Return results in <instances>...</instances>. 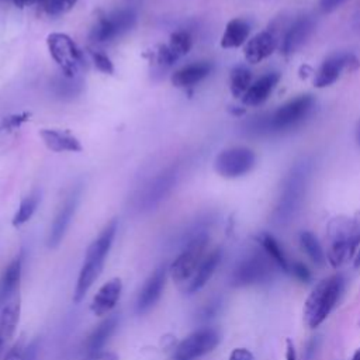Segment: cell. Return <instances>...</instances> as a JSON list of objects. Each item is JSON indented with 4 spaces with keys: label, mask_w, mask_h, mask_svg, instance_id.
<instances>
[{
    "label": "cell",
    "mask_w": 360,
    "mask_h": 360,
    "mask_svg": "<svg viewBox=\"0 0 360 360\" xmlns=\"http://www.w3.org/2000/svg\"><path fill=\"white\" fill-rule=\"evenodd\" d=\"M311 172L312 162L308 158L300 159L287 172L271 214V219L276 225L288 224L300 211L308 188Z\"/></svg>",
    "instance_id": "6da1fadb"
},
{
    "label": "cell",
    "mask_w": 360,
    "mask_h": 360,
    "mask_svg": "<svg viewBox=\"0 0 360 360\" xmlns=\"http://www.w3.org/2000/svg\"><path fill=\"white\" fill-rule=\"evenodd\" d=\"M315 105V98L311 94H300L269 115L256 117L249 121L248 131L256 135L280 134L298 127L305 118L309 117Z\"/></svg>",
    "instance_id": "7a4b0ae2"
},
{
    "label": "cell",
    "mask_w": 360,
    "mask_h": 360,
    "mask_svg": "<svg viewBox=\"0 0 360 360\" xmlns=\"http://www.w3.org/2000/svg\"><path fill=\"white\" fill-rule=\"evenodd\" d=\"M326 259L333 269H338L356 253L360 245V211L353 217L332 218L326 228Z\"/></svg>",
    "instance_id": "3957f363"
},
{
    "label": "cell",
    "mask_w": 360,
    "mask_h": 360,
    "mask_svg": "<svg viewBox=\"0 0 360 360\" xmlns=\"http://www.w3.org/2000/svg\"><path fill=\"white\" fill-rule=\"evenodd\" d=\"M343 276L333 274L321 280L304 304V319L309 328L319 326L338 304L343 290Z\"/></svg>",
    "instance_id": "277c9868"
},
{
    "label": "cell",
    "mask_w": 360,
    "mask_h": 360,
    "mask_svg": "<svg viewBox=\"0 0 360 360\" xmlns=\"http://www.w3.org/2000/svg\"><path fill=\"white\" fill-rule=\"evenodd\" d=\"M274 262L260 250H253L246 255L233 269L231 276V283L235 287H246L267 283L274 274Z\"/></svg>",
    "instance_id": "5b68a950"
},
{
    "label": "cell",
    "mask_w": 360,
    "mask_h": 360,
    "mask_svg": "<svg viewBox=\"0 0 360 360\" xmlns=\"http://www.w3.org/2000/svg\"><path fill=\"white\" fill-rule=\"evenodd\" d=\"M208 242H210V236L204 229L195 232L188 239L181 253L174 259V262L169 267L170 276L174 281L183 283V281L191 280L198 266L207 256L205 250H207Z\"/></svg>",
    "instance_id": "8992f818"
},
{
    "label": "cell",
    "mask_w": 360,
    "mask_h": 360,
    "mask_svg": "<svg viewBox=\"0 0 360 360\" xmlns=\"http://www.w3.org/2000/svg\"><path fill=\"white\" fill-rule=\"evenodd\" d=\"M46 45L62 75L66 77H76L83 65V56L75 41L68 34L52 32L46 38Z\"/></svg>",
    "instance_id": "52a82bcc"
},
{
    "label": "cell",
    "mask_w": 360,
    "mask_h": 360,
    "mask_svg": "<svg viewBox=\"0 0 360 360\" xmlns=\"http://www.w3.org/2000/svg\"><path fill=\"white\" fill-rule=\"evenodd\" d=\"M136 22V13L132 8H118L103 14L94 22L90 31V39L94 42H108L128 32Z\"/></svg>",
    "instance_id": "ba28073f"
},
{
    "label": "cell",
    "mask_w": 360,
    "mask_h": 360,
    "mask_svg": "<svg viewBox=\"0 0 360 360\" xmlns=\"http://www.w3.org/2000/svg\"><path fill=\"white\" fill-rule=\"evenodd\" d=\"M256 165V153L246 146H232L221 150L215 160V172L225 179H238L248 174Z\"/></svg>",
    "instance_id": "9c48e42d"
},
{
    "label": "cell",
    "mask_w": 360,
    "mask_h": 360,
    "mask_svg": "<svg viewBox=\"0 0 360 360\" xmlns=\"http://www.w3.org/2000/svg\"><path fill=\"white\" fill-rule=\"evenodd\" d=\"M221 340V335L214 328H201L183 339L173 354L174 360H195L212 352Z\"/></svg>",
    "instance_id": "30bf717a"
},
{
    "label": "cell",
    "mask_w": 360,
    "mask_h": 360,
    "mask_svg": "<svg viewBox=\"0 0 360 360\" xmlns=\"http://www.w3.org/2000/svg\"><path fill=\"white\" fill-rule=\"evenodd\" d=\"M359 65L360 62L353 53H349V52L333 53L328 56L319 66L314 79V84L319 89L328 87L333 84L345 70H349V72L356 70Z\"/></svg>",
    "instance_id": "8fae6325"
},
{
    "label": "cell",
    "mask_w": 360,
    "mask_h": 360,
    "mask_svg": "<svg viewBox=\"0 0 360 360\" xmlns=\"http://www.w3.org/2000/svg\"><path fill=\"white\" fill-rule=\"evenodd\" d=\"M80 195H82V187L77 186V187L72 188V191L63 200L62 205L59 207V210L52 221V225H51V229H49V233L46 238L48 248L55 249L62 242V239L72 222V218L76 212V208L79 205Z\"/></svg>",
    "instance_id": "7c38bea8"
},
{
    "label": "cell",
    "mask_w": 360,
    "mask_h": 360,
    "mask_svg": "<svg viewBox=\"0 0 360 360\" xmlns=\"http://www.w3.org/2000/svg\"><path fill=\"white\" fill-rule=\"evenodd\" d=\"M176 183V170L167 169L153 177L139 191L136 197V205L139 210H150L158 205L173 188Z\"/></svg>",
    "instance_id": "4fadbf2b"
},
{
    "label": "cell",
    "mask_w": 360,
    "mask_h": 360,
    "mask_svg": "<svg viewBox=\"0 0 360 360\" xmlns=\"http://www.w3.org/2000/svg\"><path fill=\"white\" fill-rule=\"evenodd\" d=\"M167 271H169L167 266L160 264L146 280V283L143 284V287L138 295V300H136V305H135L136 314L141 315V314L148 312L159 301V298L163 292L165 284H166Z\"/></svg>",
    "instance_id": "5bb4252c"
},
{
    "label": "cell",
    "mask_w": 360,
    "mask_h": 360,
    "mask_svg": "<svg viewBox=\"0 0 360 360\" xmlns=\"http://www.w3.org/2000/svg\"><path fill=\"white\" fill-rule=\"evenodd\" d=\"M315 30V20L311 15H300L285 31L281 41L284 55H291L300 49Z\"/></svg>",
    "instance_id": "9a60e30c"
},
{
    "label": "cell",
    "mask_w": 360,
    "mask_h": 360,
    "mask_svg": "<svg viewBox=\"0 0 360 360\" xmlns=\"http://www.w3.org/2000/svg\"><path fill=\"white\" fill-rule=\"evenodd\" d=\"M277 45H278V39L273 31L270 30L260 31L259 34L248 39V42L245 44V48H243L245 59L249 63H260L276 51Z\"/></svg>",
    "instance_id": "2e32d148"
},
{
    "label": "cell",
    "mask_w": 360,
    "mask_h": 360,
    "mask_svg": "<svg viewBox=\"0 0 360 360\" xmlns=\"http://www.w3.org/2000/svg\"><path fill=\"white\" fill-rule=\"evenodd\" d=\"M212 70V63L208 60H198V62H193L188 63L183 68H180L179 70H176L170 80L172 84L174 87L179 89H187V87H193L197 83H200L201 80H204Z\"/></svg>",
    "instance_id": "e0dca14e"
},
{
    "label": "cell",
    "mask_w": 360,
    "mask_h": 360,
    "mask_svg": "<svg viewBox=\"0 0 360 360\" xmlns=\"http://www.w3.org/2000/svg\"><path fill=\"white\" fill-rule=\"evenodd\" d=\"M278 80H280V73L277 72H269L260 76L257 80H255L250 84L248 91L243 94L242 103L250 107L263 104L270 97L276 86L278 84Z\"/></svg>",
    "instance_id": "ac0fdd59"
},
{
    "label": "cell",
    "mask_w": 360,
    "mask_h": 360,
    "mask_svg": "<svg viewBox=\"0 0 360 360\" xmlns=\"http://www.w3.org/2000/svg\"><path fill=\"white\" fill-rule=\"evenodd\" d=\"M121 291H122V283L118 277L107 281L104 285H101V288L94 295L90 305L91 312L97 316H103L108 314L118 302Z\"/></svg>",
    "instance_id": "d6986e66"
},
{
    "label": "cell",
    "mask_w": 360,
    "mask_h": 360,
    "mask_svg": "<svg viewBox=\"0 0 360 360\" xmlns=\"http://www.w3.org/2000/svg\"><path fill=\"white\" fill-rule=\"evenodd\" d=\"M39 136L45 146L52 152H80L82 143L80 141L66 131L59 129H42Z\"/></svg>",
    "instance_id": "ffe728a7"
},
{
    "label": "cell",
    "mask_w": 360,
    "mask_h": 360,
    "mask_svg": "<svg viewBox=\"0 0 360 360\" xmlns=\"http://www.w3.org/2000/svg\"><path fill=\"white\" fill-rule=\"evenodd\" d=\"M221 259H222V250L219 248H217L211 253H208L204 257V260L201 262V264L198 266V269L194 273V276L191 277V280L188 281L186 291L188 294H193V292H197L198 290H201L207 284V281L211 278L214 271L217 270Z\"/></svg>",
    "instance_id": "44dd1931"
},
{
    "label": "cell",
    "mask_w": 360,
    "mask_h": 360,
    "mask_svg": "<svg viewBox=\"0 0 360 360\" xmlns=\"http://www.w3.org/2000/svg\"><path fill=\"white\" fill-rule=\"evenodd\" d=\"M103 266H104L103 262H98L96 259L84 257V262H83V266L80 269L77 283H76V287H75V292H73V301L76 304L80 302L84 298L89 288L98 278V276L103 271Z\"/></svg>",
    "instance_id": "7402d4cb"
},
{
    "label": "cell",
    "mask_w": 360,
    "mask_h": 360,
    "mask_svg": "<svg viewBox=\"0 0 360 360\" xmlns=\"http://www.w3.org/2000/svg\"><path fill=\"white\" fill-rule=\"evenodd\" d=\"M20 311H21V298L20 292H15L3 307L0 314V336L4 340L13 338L18 321H20Z\"/></svg>",
    "instance_id": "603a6c76"
},
{
    "label": "cell",
    "mask_w": 360,
    "mask_h": 360,
    "mask_svg": "<svg viewBox=\"0 0 360 360\" xmlns=\"http://www.w3.org/2000/svg\"><path fill=\"white\" fill-rule=\"evenodd\" d=\"M21 256H17L3 271L0 277V307H3L20 288L21 278Z\"/></svg>",
    "instance_id": "cb8c5ba5"
},
{
    "label": "cell",
    "mask_w": 360,
    "mask_h": 360,
    "mask_svg": "<svg viewBox=\"0 0 360 360\" xmlns=\"http://www.w3.org/2000/svg\"><path fill=\"white\" fill-rule=\"evenodd\" d=\"M250 34V22L245 18H232L228 21L221 37V46L225 49L239 48L248 42Z\"/></svg>",
    "instance_id": "d4e9b609"
},
{
    "label": "cell",
    "mask_w": 360,
    "mask_h": 360,
    "mask_svg": "<svg viewBox=\"0 0 360 360\" xmlns=\"http://www.w3.org/2000/svg\"><path fill=\"white\" fill-rule=\"evenodd\" d=\"M118 326V315H110L108 318H105L101 323H98V326L89 335L84 347L86 352L89 354H96L100 352V349L105 345V342L108 340V338L115 332Z\"/></svg>",
    "instance_id": "484cf974"
},
{
    "label": "cell",
    "mask_w": 360,
    "mask_h": 360,
    "mask_svg": "<svg viewBox=\"0 0 360 360\" xmlns=\"http://www.w3.org/2000/svg\"><path fill=\"white\" fill-rule=\"evenodd\" d=\"M256 239H257L260 248L264 250V253L274 262L277 269H280L281 271L288 274L291 262L288 260V257H287L283 246L278 243V240L269 232L259 233Z\"/></svg>",
    "instance_id": "4316f807"
},
{
    "label": "cell",
    "mask_w": 360,
    "mask_h": 360,
    "mask_svg": "<svg viewBox=\"0 0 360 360\" xmlns=\"http://www.w3.org/2000/svg\"><path fill=\"white\" fill-rule=\"evenodd\" d=\"M252 72L243 66L238 65L231 70L229 75V89L233 97H243V94L248 91V89L252 84Z\"/></svg>",
    "instance_id": "83f0119b"
},
{
    "label": "cell",
    "mask_w": 360,
    "mask_h": 360,
    "mask_svg": "<svg viewBox=\"0 0 360 360\" xmlns=\"http://www.w3.org/2000/svg\"><path fill=\"white\" fill-rule=\"evenodd\" d=\"M300 245L302 250L307 253V256L311 259L312 263L316 266H323L326 262V255L316 239V236L309 231H302L300 233Z\"/></svg>",
    "instance_id": "f1b7e54d"
},
{
    "label": "cell",
    "mask_w": 360,
    "mask_h": 360,
    "mask_svg": "<svg viewBox=\"0 0 360 360\" xmlns=\"http://www.w3.org/2000/svg\"><path fill=\"white\" fill-rule=\"evenodd\" d=\"M39 200H41V194H39L38 190H34L27 197H24L20 202V207H18L17 212L13 217V225L14 226H21L22 224L30 221L31 217L34 215L38 204H39Z\"/></svg>",
    "instance_id": "f546056e"
},
{
    "label": "cell",
    "mask_w": 360,
    "mask_h": 360,
    "mask_svg": "<svg viewBox=\"0 0 360 360\" xmlns=\"http://www.w3.org/2000/svg\"><path fill=\"white\" fill-rule=\"evenodd\" d=\"M169 49L173 52V55L179 59L184 55H187L193 46V38L188 31L180 30L170 35V41L167 44Z\"/></svg>",
    "instance_id": "4dcf8cb0"
},
{
    "label": "cell",
    "mask_w": 360,
    "mask_h": 360,
    "mask_svg": "<svg viewBox=\"0 0 360 360\" xmlns=\"http://www.w3.org/2000/svg\"><path fill=\"white\" fill-rule=\"evenodd\" d=\"M53 93L59 97H75L82 90V82L76 77H56L52 83Z\"/></svg>",
    "instance_id": "1f68e13d"
},
{
    "label": "cell",
    "mask_w": 360,
    "mask_h": 360,
    "mask_svg": "<svg viewBox=\"0 0 360 360\" xmlns=\"http://www.w3.org/2000/svg\"><path fill=\"white\" fill-rule=\"evenodd\" d=\"M177 60V58L173 55V52L169 49L167 44H162L158 45L156 49L152 53V62L155 63L156 68H159L160 70H166L170 66L174 65V62Z\"/></svg>",
    "instance_id": "d6a6232c"
},
{
    "label": "cell",
    "mask_w": 360,
    "mask_h": 360,
    "mask_svg": "<svg viewBox=\"0 0 360 360\" xmlns=\"http://www.w3.org/2000/svg\"><path fill=\"white\" fill-rule=\"evenodd\" d=\"M76 3L77 0H44L41 6L49 15H60L68 13Z\"/></svg>",
    "instance_id": "836d02e7"
},
{
    "label": "cell",
    "mask_w": 360,
    "mask_h": 360,
    "mask_svg": "<svg viewBox=\"0 0 360 360\" xmlns=\"http://www.w3.org/2000/svg\"><path fill=\"white\" fill-rule=\"evenodd\" d=\"M90 55H91L93 63H94L97 70H100L101 73H105V75H112L114 73V65H112L111 59L107 55H104L101 52H94V51H91Z\"/></svg>",
    "instance_id": "e575fe53"
},
{
    "label": "cell",
    "mask_w": 360,
    "mask_h": 360,
    "mask_svg": "<svg viewBox=\"0 0 360 360\" xmlns=\"http://www.w3.org/2000/svg\"><path fill=\"white\" fill-rule=\"evenodd\" d=\"M288 274L294 276V277H295L297 280H300L301 283H309L311 278H312L311 270H309L302 262H298V260H292V262H291Z\"/></svg>",
    "instance_id": "d590c367"
},
{
    "label": "cell",
    "mask_w": 360,
    "mask_h": 360,
    "mask_svg": "<svg viewBox=\"0 0 360 360\" xmlns=\"http://www.w3.org/2000/svg\"><path fill=\"white\" fill-rule=\"evenodd\" d=\"M25 349L27 346H24V336H21L18 342L7 352L4 360H22L25 354Z\"/></svg>",
    "instance_id": "8d00e7d4"
},
{
    "label": "cell",
    "mask_w": 360,
    "mask_h": 360,
    "mask_svg": "<svg viewBox=\"0 0 360 360\" xmlns=\"http://www.w3.org/2000/svg\"><path fill=\"white\" fill-rule=\"evenodd\" d=\"M28 117H30V114H27V112L10 115V117H7V118L3 120L1 127H3V128H7V129H15V128H18L22 122L28 121Z\"/></svg>",
    "instance_id": "74e56055"
},
{
    "label": "cell",
    "mask_w": 360,
    "mask_h": 360,
    "mask_svg": "<svg viewBox=\"0 0 360 360\" xmlns=\"http://www.w3.org/2000/svg\"><path fill=\"white\" fill-rule=\"evenodd\" d=\"M318 346H319V336H312V338L307 342V345H305V347H304V352H302L304 360H314Z\"/></svg>",
    "instance_id": "f35d334b"
},
{
    "label": "cell",
    "mask_w": 360,
    "mask_h": 360,
    "mask_svg": "<svg viewBox=\"0 0 360 360\" xmlns=\"http://www.w3.org/2000/svg\"><path fill=\"white\" fill-rule=\"evenodd\" d=\"M219 308H221V301H219V300H212L211 302H208V304L201 309L200 316H201L202 319H210V318H212V316H215V315L218 314Z\"/></svg>",
    "instance_id": "ab89813d"
},
{
    "label": "cell",
    "mask_w": 360,
    "mask_h": 360,
    "mask_svg": "<svg viewBox=\"0 0 360 360\" xmlns=\"http://www.w3.org/2000/svg\"><path fill=\"white\" fill-rule=\"evenodd\" d=\"M229 360H255L253 354L245 347H236L229 354Z\"/></svg>",
    "instance_id": "60d3db41"
},
{
    "label": "cell",
    "mask_w": 360,
    "mask_h": 360,
    "mask_svg": "<svg viewBox=\"0 0 360 360\" xmlns=\"http://www.w3.org/2000/svg\"><path fill=\"white\" fill-rule=\"evenodd\" d=\"M346 0H319V8L322 13H330L340 7Z\"/></svg>",
    "instance_id": "b9f144b4"
},
{
    "label": "cell",
    "mask_w": 360,
    "mask_h": 360,
    "mask_svg": "<svg viewBox=\"0 0 360 360\" xmlns=\"http://www.w3.org/2000/svg\"><path fill=\"white\" fill-rule=\"evenodd\" d=\"M38 349H39L38 339H34V340L27 346V349H25V354H24V359H22V360H37Z\"/></svg>",
    "instance_id": "7bdbcfd3"
},
{
    "label": "cell",
    "mask_w": 360,
    "mask_h": 360,
    "mask_svg": "<svg viewBox=\"0 0 360 360\" xmlns=\"http://www.w3.org/2000/svg\"><path fill=\"white\" fill-rule=\"evenodd\" d=\"M87 360H118V356L112 352H98L96 354H90Z\"/></svg>",
    "instance_id": "ee69618b"
},
{
    "label": "cell",
    "mask_w": 360,
    "mask_h": 360,
    "mask_svg": "<svg viewBox=\"0 0 360 360\" xmlns=\"http://www.w3.org/2000/svg\"><path fill=\"white\" fill-rule=\"evenodd\" d=\"M285 360H297V352L291 339L285 340Z\"/></svg>",
    "instance_id": "f6af8a7d"
},
{
    "label": "cell",
    "mask_w": 360,
    "mask_h": 360,
    "mask_svg": "<svg viewBox=\"0 0 360 360\" xmlns=\"http://www.w3.org/2000/svg\"><path fill=\"white\" fill-rule=\"evenodd\" d=\"M352 27L360 32V3L357 6V10L356 13L353 14V20H352Z\"/></svg>",
    "instance_id": "bcb514c9"
},
{
    "label": "cell",
    "mask_w": 360,
    "mask_h": 360,
    "mask_svg": "<svg viewBox=\"0 0 360 360\" xmlns=\"http://www.w3.org/2000/svg\"><path fill=\"white\" fill-rule=\"evenodd\" d=\"M10 1H13L18 7H24V6H31V4H41L44 0H10Z\"/></svg>",
    "instance_id": "7dc6e473"
},
{
    "label": "cell",
    "mask_w": 360,
    "mask_h": 360,
    "mask_svg": "<svg viewBox=\"0 0 360 360\" xmlns=\"http://www.w3.org/2000/svg\"><path fill=\"white\" fill-rule=\"evenodd\" d=\"M356 142L360 146V121L357 122V127H356Z\"/></svg>",
    "instance_id": "c3c4849f"
},
{
    "label": "cell",
    "mask_w": 360,
    "mask_h": 360,
    "mask_svg": "<svg viewBox=\"0 0 360 360\" xmlns=\"http://www.w3.org/2000/svg\"><path fill=\"white\" fill-rule=\"evenodd\" d=\"M354 267L356 269H359L360 267V250L357 252V255H356V259H354Z\"/></svg>",
    "instance_id": "681fc988"
},
{
    "label": "cell",
    "mask_w": 360,
    "mask_h": 360,
    "mask_svg": "<svg viewBox=\"0 0 360 360\" xmlns=\"http://www.w3.org/2000/svg\"><path fill=\"white\" fill-rule=\"evenodd\" d=\"M352 360H360V347L353 353V356H352Z\"/></svg>",
    "instance_id": "f907efd6"
},
{
    "label": "cell",
    "mask_w": 360,
    "mask_h": 360,
    "mask_svg": "<svg viewBox=\"0 0 360 360\" xmlns=\"http://www.w3.org/2000/svg\"><path fill=\"white\" fill-rule=\"evenodd\" d=\"M3 342H4V339L0 336V347H1V345H3Z\"/></svg>",
    "instance_id": "816d5d0a"
}]
</instances>
